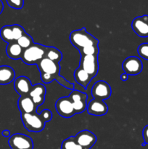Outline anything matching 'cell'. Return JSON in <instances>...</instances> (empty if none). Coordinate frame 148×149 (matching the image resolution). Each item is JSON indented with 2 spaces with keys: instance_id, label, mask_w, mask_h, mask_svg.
I'll return each instance as SVG.
<instances>
[{
  "instance_id": "5b68a950",
  "label": "cell",
  "mask_w": 148,
  "mask_h": 149,
  "mask_svg": "<svg viewBox=\"0 0 148 149\" xmlns=\"http://www.w3.org/2000/svg\"><path fill=\"white\" fill-rule=\"evenodd\" d=\"M9 146L12 149H33V143L29 136L23 134H14L8 141Z\"/></svg>"
},
{
  "instance_id": "9a60e30c",
  "label": "cell",
  "mask_w": 148,
  "mask_h": 149,
  "mask_svg": "<svg viewBox=\"0 0 148 149\" xmlns=\"http://www.w3.org/2000/svg\"><path fill=\"white\" fill-rule=\"evenodd\" d=\"M30 80L26 77H19L15 80L14 88L20 96L28 95L32 88Z\"/></svg>"
},
{
  "instance_id": "e0dca14e",
  "label": "cell",
  "mask_w": 148,
  "mask_h": 149,
  "mask_svg": "<svg viewBox=\"0 0 148 149\" xmlns=\"http://www.w3.org/2000/svg\"><path fill=\"white\" fill-rule=\"evenodd\" d=\"M15 73L12 67L8 65L0 66V84H8L14 81Z\"/></svg>"
},
{
  "instance_id": "f546056e",
  "label": "cell",
  "mask_w": 148,
  "mask_h": 149,
  "mask_svg": "<svg viewBox=\"0 0 148 149\" xmlns=\"http://www.w3.org/2000/svg\"><path fill=\"white\" fill-rule=\"evenodd\" d=\"M1 134H2L3 136L5 137V138H8L10 135V132L8 130H4L2 131V133Z\"/></svg>"
},
{
  "instance_id": "f1b7e54d",
  "label": "cell",
  "mask_w": 148,
  "mask_h": 149,
  "mask_svg": "<svg viewBox=\"0 0 148 149\" xmlns=\"http://www.w3.org/2000/svg\"><path fill=\"white\" fill-rule=\"evenodd\" d=\"M142 136H143L145 143L148 145V125L144 127L143 131H142Z\"/></svg>"
},
{
  "instance_id": "277c9868",
  "label": "cell",
  "mask_w": 148,
  "mask_h": 149,
  "mask_svg": "<svg viewBox=\"0 0 148 149\" xmlns=\"http://www.w3.org/2000/svg\"><path fill=\"white\" fill-rule=\"evenodd\" d=\"M20 117L25 128L30 132H41L45 127L46 123L39 113H20Z\"/></svg>"
},
{
  "instance_id": "4fadbf2b",
  "label": "cell",
  "mask_w": 148,
  "mask_h": 149,
  "mask_svg": "<svg viewBox=\"0 0 148 149\" xmlns=\"http://www.w3.org/2000/svg\"><path fill=\"white\" fill-rule=\"evenodd\" d=\"M87 112L93 116H102L105 115L108 111V107L104 100L93 99L87 104Z\"/></svg>"
},
{
  "instance_id": "3957f363",
  "label": "cell",
  "mask_w": 148,
  "mask_h": 149,
  "mask_svg": "<svg viewBox=\"0 0 148 149\" xmlns=\"http://www.w3.org/2000/svg\"><path fill=\"white\" fill-rule=\"evenodd\" d=\"M71 44L78 49L88 46L99 45V40L86 31L85 28L79 30L73 31L70 34Z\"/></svg>"
},
{
  "instance_id": "83f0119b",
  "label": "cell",
  "mask_w": 148,
  "mask_h": 149,
  "mask_svg": "<svg viewBox=\"0 0 148 149\" xmlns=\"http://www.w3.org/2000/svg\"><path fill=\"white\" fill-rule=\"evenodd\" d=\"M39 115H40L41 119L45 123L49 122L52 119V113L49 109H44V110H43L39 113Z\"/></svg>"
},
{
  "instance_id": "ac0fdd59",
  "label": "cell",
  "mask_w": 148,
  "mask_h": 149,
  "mask_svg": "<svg viewBox=\"0 0 148 149\" xmlns=\"http://www.w3.org/2000/svg\"><path fill=\"white\" fill-rule=\"evenodd\" d=\"M74 77H75L76 82L85 89L87 88L89 84L91 82V79H93L88 73L86 72L83 68L79 66L76 68L74 72Z\"/></svg>"
},
{
  "instance_id": "1f68e13d",
  "label": "cell",
  "mask_w": 148,
  "mask_h": 149,
  "mask_svg": "<svg viewBox=\"0 0 148 149\" xmlns=\"http://www.w3.org/2000/svg\"><path fill=\"white\" fill-rule=\"evenodd\" d=\"M3 10H4V4H3V2L1 1V0H0V14L2 13Z\"/></svg>"
},
{
  "instance_id": "5bb4252c",
  "label": "cell",
  "mask_w": 148,
  "mask_h": 149,
  "mask_svg": "<svg viewBox=\"0 0 148 149\" xmlns=\"http://www.w3.org/2000/svg\"><path fill=\"white\" fill-rule=\"evenodd\" d=\"M46 92V87L43 84H36L32 86L31 90H30L28 95L32 98L36 108L41 106L44 103L45 100Z\"/></svg>"
},
{
  "instance_id": "6da1fadb",
  "label": "cell",
  "mask_w": 148,
  "mask_h": 149,
  "mask_svg": "<svg viewBox=\"0 0 148 149\" xmlns=\"http://www.w3.org/2000/svg\"><path fill=\"white\" fill-rule=\"evenodd\" d=\"M41 74V79L45 84H49L56 80L59 84L69 90H73L74 84L67 81L64 77L59 75L60 66L59 63L53 62L48 58H44L37 64Z\"/></svg>"
},
{
  "instance_id": "603a6c76",
  "label": "cell",
  "mask_w": 148,
  "mask_h": 149,
  "mask_svg": "<svg viewBox=\"0 0 148 149\" xmlns=\"http://www.w3.org/2000/svg\"><path fill=\"white\" fill-rule=\"evenodd\" d=\"M81 56H86V55H98L100 49L98 45L94 46H88L84 48L78 49Z\"/></svg>"
},
{
  "instance_id": "4dcf8cb0",
  "label": "cell",
  "mask_w": 148,
  "mask_h": 149,
  "mask_svg": "<svg viewBox=\"0 0 148 149\" xmlns=\"http://www.w3.org/2000/svg\"><path fill=\"white\" fill-rule=\"evenodd\" d=\"M128 77H129V75H128V74H122L121 75V77H120V79H121L122 80H123V81H126V80L128 79Z\"/></svg>"
},
{
  "instance_id": "2e32d148",
  "label": "cell",
  "mask_w": 148,
  "mask_h": 149,
  "mask_svg": "<svg viewBox=\"0 0 148 149\" xmlns=\"http://www.w3.org/2000/svg\"><path fill=\"white\" fill-rule=\"evenodd\" d=\"M20 113H36V105L29 95L20 96L17 102Z\"/></svg>"
},
{
  "instance_id": "7c38bea8",
  "label": "cell",
  "mask_w": 148,
  "mask_h": 149,
  "mask_svg": "<svg viewBox=\"0 0 148 149\" xmlns=\"http://www.w3.org/2000/svg\"><path fill=\"white\" fill-rule=\"evenodd\" d=\"M131 28L137 36L140 37H148V15L135 17L131 23Z\"/></svg>"
},
{
  "instance_id": "52a82bcc",
  "label": "cell",
  "mask_w": 148,
  "mask_h": 149,
  "mask_svg": "<svg viewBox=\"0 0 148 149\" xmlns=\"http://www.w3.org/2000/svg\"><path fill=\"white\" fill-rule=\"evenodd\" d=\"M122 67L125 74L129 76H136L142 72L143 64L139 58L130 56L123 61Z\"/></svg>"
},
{
  "instance_id": "9c48e42d",
  "label": "cell",
  "mask_w": 148,
  "mask_h": 149,
  "mask_svg": "<svg viewBox=\"0 0 148 149\" xmlns=\"http://www.w3.org/2000/svg\"><path fill=\"white\" fill-rule=\"evenodd\" d=\"M55 109L58 114L62 117L71 118L75 114L69 97H62L58 99L55 103Z\"/></svg>"
},
{
  "instance_id": "d4e9b609",
  "label": "cell",
  "mask_w": 148,
  "mask_h": 149,
  "mask_svg": "<svg viewBox=\"0 0 148 149\" xmlns=\"http://www.w3.org/2000/svg\"><path fill=\"white\" fill-rule=\"evenodd\" d=\"M12 34H13V38H14V40L15 42H17L20 37L23 36V35L26 33L23 27H22L21 26L17 24L12 25Z\"/></svg>"
},
{
  "instance_id": "484cf974",
  "label": "cell",
  "mask_w": 148,
  "mask_h": 149,
  "mask_svg": "<svg viewBox=\"0 0 148 149\" xmlns=\"http://www.w3.org/2000/svg\"><path fill=\"white\" fill-rule=\"evenodd\" d=\"M138 54L141 58L148 61V43H142L137 49Z\"/></svg>"
},
{
  "instance_id": "d6986e66",
  "label": "cell",
  "mask_w": 148,
  "mask_h": 149,
  "mask_svg": "<svg viewBox=\"0 0 148 149\" xmlns=\"http://www.w3.org/2000/svg\"><path fill=\"white\" fill-rule=\"evenodd\" d=\"M24 49L17 44V42L9 43L6 48V52L7 56L13 60L21 59Z\"/></svg>"
},
{
  "instance_id": "ffe728a7",
  "label": "cell",
  "mask_w": 148,
  "mask_h": 149,
  "mask_svg": "<svg viewBox=\"0 0 148 149\" xmlns=\"http://www.w3.org/2000/svg\"><path fill=\"white\" fill-rule=\"evenodd\" d=\"M45 58L51 60L53 62L59 63L62 58V54L60 51L53 47H47Z\"/></svg>"
},
{
  "instance_id": "7402d4cb",
  "label": "cell",
  "mask_w": 148,
  "mask_h": 149,
  "mask_svg": "<svg viewBox=\"0 0 148 149\" xmlns=\"http://www.w3.org/2000/svg\"><path fill=\"white\" fill-rule=\"evenodd\" d=\"M60 149H84L76 143L75 137L71 136L62 143Z\"/></svg>"
},
{
  "instance_id": "ba28073f",
  "label": "cell",
  "mask_w": 148,
  "mask_h": 149,
  "mask_svg": "<svg viewBox=\"0 0 148 149\" xmlns=\"http://www.w3.org/2000/svg\"><path fill=\"white\" fill-rule=\"evenodd\" d=\"M69 98L72 102L75 113H81L86 109L88 95L86 93L73 90L70 94Z\"/></svg>"
},
{
  "instance_id": "8fae6325",
  "label": "cell",
  "mask_w": 148,
  "mask_h": 149,
  "mask_svg": "<svg viewBox=\"0 0 148 149\" xmlns=\"http://www.w3.org/2000/svg\"><path fill=\"white\" fill-rule=\"evenodd\" d=\"M77 143L84 149H90L94 146L97 141V137L91 131L84 130L75 136Z\"/></svg>"
},
{
  "instance_id": "7a4b0ae2",
  "label": "cell",
  "mask_w": 148,
  "mask_h": 149,
  "mask_svg": "<svg viewBox=\"0 0 148 149\" xmlns=\"http://www.w3.org/2000/svg\"><path fill=\"white\" fill-rule=\"evenodd\" d=\"M47 47L38 43H33L23 50L21 60L27 65H37L46 55Z\"/></svg>"
},
{
  "instance_id": "8992f818",
  "label": "cell",
  "mask_w": 148,
  "mask_h": 149,
  "mask_svg": "<svg viewBox=\"0 0 148 149\" xmlns=\"http://www.w3.org/2000/svg\"><path fill=\"white\" fill-rule=\"evenodd\" d=\"M79 67L88 73L92 78L95 77L99 71L98 55L81 56Z\"/></svg>"
},
{
  "instance_id": "30bf717a",
  "label": "cell",
  "mask_w": 148,
  "mask_h": 149,
  "mask_svg": "<svg viewBox=\"0 0 148 149\" xmlns=\"http://www.w3.org/2000/svg\"><path fill=\"white\" fill-rule=\"evenodd\" d=\"M111 94L112 90L110 84L102 80L97 81L91 89L93 97L97 100H107L111 96Z\"/></svg>"
},
{
  "instance_id": "cb8c5ba5",
  "label": "cell",
  "mask_w": 148,
  "mask_h": 149,
  "mask_svg": "<svg viewBox=\"0 0 148 149\" xmlns=\"http://www.w3.org/2000/svg\"><path fill=\"white\" fill-rule=\"evenodd\" d=\"M17 42L23 49H27V48L29 47L32 44L34 43L31 36L26 33H25L22 37H20V39L17 41Z\"/></svg>"
},
{
  "instance_id": "4316f807",
  "label": "cell",
  "mask_w": 148,
  "mask_h": 149,
  "mask_svg": "<svg viewBox=\"0 0 148 149\" xmlns=\"http://www.w3.org/2000/svg\"><path fill=\"white\" fill-rule=\"evenodd\" d=\"M6 1L10 7L16 9V10H20L23 8L24 5V0H6Z\"/></svg>"
},
{
  "instance_id": "44dd1931",
  "label": "cell",
  "mask_w": 148,
  "mask_h": 149,
  "mask_svg": "<svg viewBox=\"0 0 148 149\" xmlns=\"http://www.w3.org/2000/svg\"><path fill=\"white\" fill-rule=\"evenodd\" d=\"M0 36L4 42L7 43H11V42H15L14 40L12 34V30L11 26H4L0 30Z\"/></svg>"
}]
</instances>
